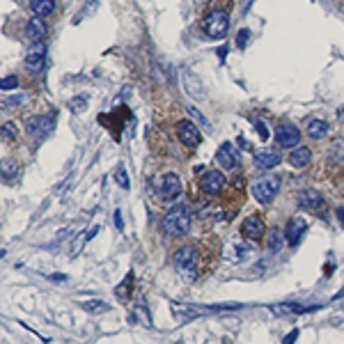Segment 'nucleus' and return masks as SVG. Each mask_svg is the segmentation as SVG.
Returning <instances> with one entry per match:
<instances>
[{
    "label": "nucleus",
    "instance_id": "obj_1",
    "mask_svg": "<svg viewBox=\"0 0 344 344\" xmlns=\"http://www.w3.org/2000/svg\"><path fill=\"white\" fill-rule=\"evenodd\" d=\"M163 232L170 237H186L193 227V213L188 205H172L163 216Z\"/></svg>",
    "mask_w": 344,
    "mask_h": 344
},
{
    "label": "nucleus",
    "instance_id": "obj_2",
    "mask_svg": "<svg viewBox=\"0 0 344 344\" xmlns=\"http://www.w3.org/2000/svg\"><path fill=\"white\" fill-rule=\"evenodd\" d=\"M174 271L186 280V282H195L198 278V269H200V257L195 245H181L177 252H174Z\"/></svg>",
    "mask_w": 344,
    "mask_h": 344
},
{
    "label": "nucleus",
    "instance_id": "obj_3",
    "mask_svg": "<svg viewBox=\"0 0 344 344\" xmlns=\"http://www.w3.org/2000/svg\"><path fill=\"white\" fill-rule=\"evenodd\" d=\"M154 191L163 202H174L181 195V179L174 172H163L154 179Z\"/></svg>",
    "mask_w": 344,
    "mask_h": 344
},
{
    "label": "nucleus",
    "instance_id": "obj_4",
    "mask_svg": "<svg viewBox=\"0 0 344 344\" xmlns=\"http://www.w3.org/2000/svg\"><path fill=\"white\" fill-rule=\"evenodd\" d=\"M205 33L211 37V39H223L230 30V14L225 9H211V12L206 14L205 19Z\"/></svg>",
    "mask_w": 344,
    "mask_h": 344
},
{
    "label": "nucleus",
    "instance_id": "obj_5",
    "mask_svg": "<svg viewBox=\"0 0 344 344\" xmlns=\"http://www.w3.org/2000/svg\"><path fill=\"white\" fill-rule=\"evenodd\" d=\"M252 195L257 202L262 205H269L275 195L280 193V177L278 174H266V177H259L255 184H252Z\"/></svg>",
    "mask_w": 344,
    "mask_h": 344
},
{
    "label": "nucleus",
    "instance_id": "obj_6",
    "mask_svg": "<svg viewBox=\"0 0 344 344\" xmlns=\"http://www.w3.org/2000/svg\"><path fill=\"white\" fill-rule=\"evenodd\" d=\"M53 126H55V117H53V115H33V117L26 122L28 136H33L34 140L48 136V133L53 131Z\"/></svg>",
    "mask_w": 344,
    "mask_h": 344
},
{
    "label": "nucleus",
    "instance_id": "obj_7",
    "mask_svg": "<svg viewBox=\"0 0 344 344\" xmlns=\"http://www.w3.org/2000/svg\"><path fill=\"white\" fill-rule=\"evenodd\" d=\"M275 140H278L280 147L294 149V147H298V142H301V131H298V126L291 124V122H280L278 129H275Z\"/></svg>",
    "mask_w": 344,
    "mask_h": 344
},
{
    "label": "nucleus",
    "instance_id": "obj_8",
    "mask_svg": "<svg viewBox=\"0 0 344 344\" xmlns=\"http://www.w3.org/2000/svg\"><path fill=\"white\" fill-rule=\"evenodd\" d=\"M26 67L33 73H41V71H44V67H46V44H44V41H34L33 46L28 48Z\"/></svg>",
    "mask_w": 344,
    "mask_h": 344
},
{
    "label": "nucleus",
    "instance_id": "obj_9",
    "mask_svg": "<svg viewBox=\"0 0 344 344\" xmlns=\"http://www.w3.org/2000/svg\"><path fill=\"white\" fill-rule=\"evenodd\" d=\"M200 188L206 193V195H218L223 188H225V174L220 170H206L200 179Z\"/></svg>",
    "mask_w": 344,
    "mask_h": 344
},
{
    "label": "nucleus",
    "instance_id": "obj_10",
    "mask_svg": "<svg viewBox=\"0 0 344 344\" xmlns=\"http://www.w3.org/2000/svg\"><path fill=\"white\" fill-rule=\"evenodd\" d=\"M177 136H179V140H181L186 147H191V149H195V147L202 142V133H200V129L193 124V122H188V119H184V122H179L177 124Z\"/></svg>",
    "mask_w": 344,
    "mask_h": 344
},
{
    "label": "nucleus",
    "instance_id": "obj_11",
    "mask_svg": "<svg viewBox=\"0 0 344 344\" xmlns=\"http://www.w3.org/2000/svg\"><path fill=\"white\" fill-rule=\"evenodd\" d=\"M305 230H308V223L303 220V216H294V218H289V223H287V227H285L287 243H289L291 248H296L298 241L303 239Z\"/></svg>",
    "mask_w": 344,
    "mask_h": 344
},
{
    "label": "nucleus",
    "instance_id": "obj_12",
    "mask_svg": "<svg viewBox=\"0 0 344 344\" xmlns=\"http://www.w3.org/2000/svg\"><path fill=\"white\" fill-rule=\"evenodd\" d=\"M181 78H184V87H186V92H188V97H193V99H198V101L205 99L206 97L205 85H202V80H200L191 69H184V71H181Z\"/></svg>",
    "mask_w": 344,
    "mask_h": 344
},
{
    "label": "nucleus",
    "instance_id": "obj_13",
    "mask_svg": "<svg viewBox=\"0 0 344 344\" xmlns=\"http://www.w3.org/2000/svg\"><path fill=\"white\" fill-rule=\"evenodd\" d=\"M298 206L308 209V211H319V209H324V198L314 188H305L298 193Z\"/></svg>",
    "mask_w": 344,
    "mask_h": 344
},
{
    "label": "nucleus",
    "instance_id": "obj_14",
    "mask_svg": "<svg viewBox=\"0 0 344 344\" xmlns=\"http://www.w3.org/2000/svg\"><path fill=\"white\" fill-rule=\"evenodd\" d=\"M241 232H243L245 239H250V241H259V239L266 234V225L264 220L259 218V216H248L243 220V225H241Z\"/></svg>",
    "mask_w": 344,
    "mask_h": 344
},
{
    "label": "nucleus",
    "instance_id": "obj_15",
    "mask_svg": "<svg viewBox=\"0 0 344 344\" xmlns=\"http://www.w3.org/2000/svg\"><path fill=\"white\" fill-rule=\"evenodd\" d=\"M280 161H282L280 154L275 149H269V147H262V149L255 152V166L259 170H273L275 166H280Z\"/></svg>",
    "mask_w": 344,
    "mask_h": 344
},
{
    "label": "nucleus",
    "instance_id": "obj_16",
    "mask_svg": "<svg viewBox=\"0 0 344 344\" xmlns=\"http://www.w3.org/2000/svg\"><path fill=\"white\" fill-rule=\"evenodd\" d=\"M216 161H218V163L225 168V170H234V168L239 166V152H237V147L232 145V142H223V145L218 147Z\"/></svg>",
    "mask_w": 344,
    "mask_h": 344
},
{
    "label": "nucleus",
    "instance_id": "obj_17",
    "mask_svg": "<svg viewBox=\"0 0 344 344\" xmlns=\"http://www.w3.org/2000/svg\"><path fill=\"white\" fill-rule=\"evenodd\" d=\"M26 34H28V39L33 41V44H34V41H41L48 34L46 21L41 19V16H33V19L28 21V26H26Z\"/></svg>",
    "mask_w": 344,
    "mask_h": 344
},
{
    "label": "nucleus",
    "instance_id": "obj_18",
    "mask_svg": "<svg viewBox=\"0 0 344 344\" xmlns=\"http://www.w3.org/2000/svg\"><path fill=\"white\" fill-rule=\"evenodd\" d=\"M317 310V305H301V303H280L271 305V312L275 317H287V314H296V312H312Z\"/></svg>",
    "mask_w": 344,
    "mask_h": 344
},
{
    "label": "nucleus",
    "instance_id": "obj_19",
    "mask_svg": "<svg viewBox=\"0 0 344 344\" xmlns=\"http://www.w3.org/2000/svg\"><path fill=\"white\" fill-rule=\"evenodd\" d=\"M287 159H289V163L294 168H308L312 161V152H310V147H294Z\"/></svg>",
    "mask_w": 344,
    "mask_h": 344
},
{
    "label": "nucleus",
    "instance_id": "obj_20",
    "mask_svg": "<svg viewBox=\"0 0 344 344\" xmlns=\"http://www.w3.org/2000/svg\"><path fill=\"white\" fill-rule=\"evenodd\" d=\"M328 122L326 119H321V117H314V119H310L308 122V136H310L312 140H321V138H326L328 136Z\"/></svg>",
    "mask_w": 344,
    "mask_h": 344
},
{
    "label": "nucleus",
    "instance_id": "obj_21",
    "mask_svg": "<svg viewBox=\"0 0 344 344\" xmlns=\"http://www.w3.org/2000/svg\"><path fill=\"white\" fill-rule=\"evenodd\" d=\"M30 9L34 12V16H51L55 12V0H30Z\"/></svg>",
    "mask_w": 344,
    "mask_h": 344
},
{
    "label": "nucleus",
    "instance_id": "obj_22",
    "mask_svg": "<svg viewBox=\"0 0 344 344\" xmlns=\"http://www.w3.org/2000/svg\"><path fill=\"white\" fill-rule=\"evenodd\" d=\"M248 255H250V248L248 245H243V243H234V245H230L225 250V257L230 259V262H243V259H248Z\"/></svg>",
    "mask_w": 344,
    "mask_h": 344
},
{
    "label": "nucleus",
    "instance_id": "obj_23",
    "mask_svg": "<svg viewBox=\"0 0 344 344\" xmlns=\"http://www.w3.org/2000/svg\"><path fill=\"white\" fill-rule=\"evenodd\" d=\"M266 245H269V250L271 252H278L282 245H285V232H280L278 227H273L271 232H269V241H266Z\"/></svg>",
    "mask_w": 344,
    "mask_h": 344
},
{
    "label": "nucleus",
    "instance_id": "obj_24",
    "mask_svg": "<svg viewBox=\"0 0 344 344\" xmlns=\"http://www.w3.org/2000/svg\"><path fill=\"white\" fill-rule=\"evenodd\" d=\"M83 310L92 312V314H99V312H108L110 310V305L99 301V298H90V301H83Z\"/></svg>",
    "mask_w": 344,
    "mask_h": 344
},
{
    "label": "nucleus",
    "instance_id": "obj_25",
    "mask_svg": "<svg viewBox=\"0 0 344 344\" xmlns=\"http://www.w3.org/2000/svg\"><path fill=\"white\" fill-rule=\"evenodd\" d=\"M131 280H133V273H129L124 278V282L119 287H115V296H119V301H129L131 298V287H133Z\"/></svg>",
    "mask_w": 344,
    "mask_h": 344
},
{
    "label": "nucleus",
    "instance_id": "obj_26",
    "mask_svg": "<svg viewBox=\"0 0 344 344\" xmlns=\"http://www.w3.org/2000/svg\"><path fill=\"white\" fill-rule=\"evenodd\" d=\"M133 321H140L142 326H152V317H149V310H147L145 305H138V308H133Z\"/></svg>",
    "mask_w": 344,
    "mask_h": 344
},
{
    "label": "nucleus",
    "instance_id": "obj_27",
    "mask_svg": "<svg viewBox=\"0 0 344 344\" xmlns=\"http://www.w3.org/2000/svg\"><path fill=\"white\" fill-rule=\"evenodd\" d=\"M16 170H19L16 161L2 159V181H12V179L16 177Z\"/></svg>",
    "mask_w": 344,
    "mask_h": 344
},
{
    "label": "nucleus",
    "instance_id": "obj_28",
    "mask_svg": "<svg viewBox=\"0 0 344 344\" xmlns=\"http://www.w3.org/2000/svg\"><path fill=\"white\" fill-rule=\"evenodd\" d=\"M328 154H331V161L342 163L344 161V140H335L331 145V149H328Z\"/></svg>",
    "mask_w": 344,
    "mask_h": 344
},
{
    "label": "nucleus",
    "instance_id": "obj_29",
    "mask_svg": "<svg viewBox=\"0 0 344 344\" xmlns=\"http://www.w3.org/2000/svg\"><path fill=\"white\" fill-rule=\"evenodd\" d=\"M115 181H117L124 191H129V186H131V181H129V174H126V170H124V166H119L117 170H115Z\"/></svg>",
    "mask_w": 344,
    "mask_h": 344
},
{
    "label": "nucleus",
    "instance_id": "obj_30",
    "mask_svg": "<svg viewBox=\"0 0 344 344\" xmlns=\"http://www.w3.org/2000/svg\"><path fill=\"white\" fill-rule=\"evenodd\" d=\"M69 108H71V113L80 115L87 108V97H73L71 103H69Z\"/></svg>",
    "mask_w": 344,
    "mask_h": 344
},
{
    "label": "nucleus",
    "instance_id": "obj_31",
    "mask_svg": "<svg viewBox=\"0 0 344 344\" xmlns=\"http://www.w3.org/2000/svg\"><path fill=\"white\" fill-rule=\"evenodd\" d=\"M252 124H255V129H257V133H259V138H262V140H269V138H271V131H269V126H266L262 119L252 117Z\"/></svg>",
    "mask_w": 344,
    "mask_h": 344
},
{
    "label": "nucleus",
    "instance_id": "obj_32",
    "mask_svg": "<svg viewBox=\"0 0 344 344\" xmlns=\"http://www.w3.org/2000/svg\"><path fill=\"white\" fill-rule=\"evenodd\" d=\"M19 136V131H16V124H12V122H5L2 124V138L5 140H14Z\"/></svg>",
    "mask_w": 344,
    "mask_h": 344
},
{
    "label": "nucleus",
    "instance_id": "obj_33",
    "mask_svg": "<svg viewBox=\"0 0 344 344\" xmlns=\"http://www.w3.org/2000/svg\"><path fill=\"white\" fill-rule=\"evenodd\" d=\"M248 39H250V30H248V28H241V30H239V34H237V46L239 48H245Z\"/></svg>",
    "mask_w": 344,
    "mask_h": 344
},
{
    "label": "nucleus",
    "instance_id": "obj_34",
    "mask_svg": "<svg viewBox=\"0 0 344 344\" xmlns=\"http://www.w3.org/2000/svg\"><path fill=\"white\" fill-rule=\"evenodd\" d=\"M23 101H26V97H23V94H16V97H9V99L2 101V108H16V106H21Z\"/></svg>",
    "mask_w": 344,
    "mask_h": 344
},
{
    "label": "nucleus",
    "instance_id": "obj_35",
    "mask_svg": "<svg viewBox=\"0 0 344 344\" xmlns=\"http://www.w3.org/2000/svg\"><path fill=\"white\" fill-rule=\"evenodd\" d=\"M188 113H191L193 115V117H195V122H198V124L200 126H205V129H209V126H211V124H209V122H206V117H205V115H202V113H200V110H198V108H188Z\"/></svg>",
    "mask_w": 344,
    "mask_h": 344
},
{
    "label": "nucleus",
    "instance_id": "obj_36",
    "mask_svg": "<svg viewBox=\"0 0 344 344\" xmlns=\"http://www.w3.org/2000/svg\"><path fill=\"white\" fill-rule=\"evenodd\" d=\"M19 85V80H16V76H5L2 78V83H0V87H2V92H7V90H14V87Z\"/></svg>",
    "mask_w": 344,
    "mask_h": 344
},
{
    "label": "nucleus",
    "instance_id": "obj_37",
    "mask_svg": "<svg viewBox=\"0 0 344 344\" xmlns=\"http://www.w3.org/2000/svg\"><path fill=\"white\" fill-rule=\"evenodd\" d=\"M296 338H298V328H294V331L287 333V338L282 340V344H294V342H296Z\"/></svg>",
    "mask_w": 344,
    "mask_h": 344
},
{
    "label": "nucleus",
    "instance_id": "obj_38",
    "mask_svg": "<svg viewBox=\"0 0 344 344\" xmlns=\"http://www.w3.org/2000/svg\"><path fill=\"white\" fill-rule=\"evenodd\" d=\"M115 225H117V230H124V220H122V211H115Z\"/></svg>",
    "mask_w": 344,
    "mask_h": 344
},
{
    "label": "nucleus",
    "instance_id": "obj_39",
    "mask_svg": "<svg viewBox=\"0 0 344 344\" xmlns=\"http://www.w3.org/2000/svg\"><path fill=\"white\" fill-rule=\"evenodd\" d=\"M97 232H99V225H92V227H90V232L85 234V239H87V241H90V239H94V237H97Z\"/></svg>",
    "mask_w": 344,
    "mask_h": 344
},
{
    "label": "nucleus",
    "instance_id": "obj_40",
    "mask_svg": "<svg viewBox=\"0 0 344 344\" xmlns=\"http://www.w3.org/2000/svg\"><path fill=\"white\" fill-rule=\"evenodd\" d=\"M338 218H340V223L344 225V206H338Z\"/></svg>",
    "mask_w": 344,
    "mask_h": 344
}]
</instances>
